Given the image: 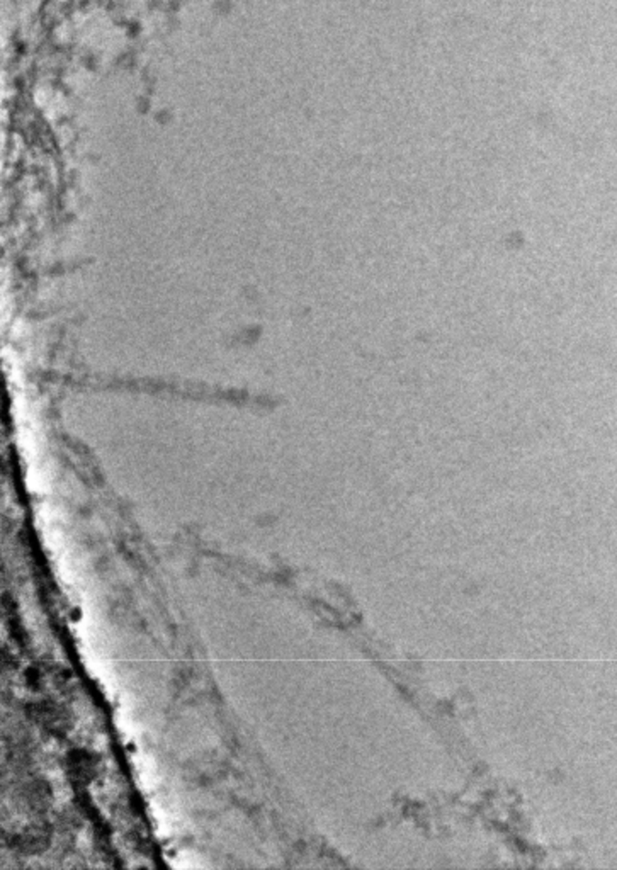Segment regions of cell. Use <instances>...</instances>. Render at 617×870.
<instances>
[{
    "instance_id": "cell-1",
    "label": "cell",
    "mask_w": 617,
    "mask_h": 870,
    "mask_svg": "<svg viewBox=\"0 0 617 870\" xmlns=\"http://www.w3.org/2000/svg\"><path fill=\"white\" fill-rule=\"evenodd\" d=\"M72 774L75 777H87L91 776L94 770V762H91V755L85 752L72 753Z\"/></svg>"
}]
</instances>
